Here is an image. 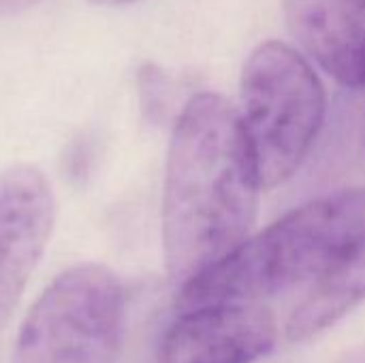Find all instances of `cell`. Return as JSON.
Instances as JSON below:
<instances>
[{
    "instance_id": "4",
    "label": "cell",
    "mask_w": 365,
    "mask_h": 363,
    "mask_svg": "<svg viewBox=\"0 0 365 363\" xmlns=\"http://www.w3.org/2000/svg\"><path fill=\"white\" fill-rule=\"evenodd\" d=\"M126 315L120 278L101 263L58 274L28 312L13 363H113Z\"/></svg>"
},
{
    "instance_id": "6",
    "label": "cell",
    "mask_w": 365,
    "mask_h": 363,
    "mask_svg": "<svg viewBox=\"0 0 365 363\" xmlns=\"http://www.w3.org/2000/svg\"><path fill=\"white\" fill-rule=\"evenodd\" d=\"M263 304H212L180 310L165 332L158 363H255L276 344Z\"/></svg>"
},
{
    "instance_id": "7",
    "label": "cell",
    "mask_w": 365,
    "mask_h": 363,
    "mask_svg": "<svg viewBox=\"0 0 365 363\" xmlns=\"http://www.w3.org/2000/svg\"><path fill=\"white\" fill-rule=\"evenodd\" d=\"M291 36L336 81L365 88V0H282Z\"/></svg>"
},
{
    "instance_id": "9",
    "label": "cell",
    "mask_w": 365,
    "mask_h": 363,
    "mask_svg": "<svg viewBox=\"0 0 365 363\" xmlns=\"http://www.w3.org/2000/svg\"><path fill=\"white\" fill-rule=\"evenodd\" d=\"M139 90H141V105L150 120H160L167 103V79L160 68L145 64L139 73Z\"/></svg>"
},
{
    "instance_id": "2",
    "label": "cell",
    "mask_w": 365,
    "mask_h": 363,
    "mask_svg": "<svg viewBox=\"0 0 365 363\" xmlns=\"http://www.w3.org/2000/svg\"><path fill=\"white\" fill-rule=\"evenodd\" d=\"M365 242V188L312 199L248 237L222 263L178 293V308L263 304L314 285Z\"/></svg>"
},
{
    "instance_id": "3",
    "label": "cell",
    "mask_w": 365,
    "mask_h": 363,
    "mask_svg": "<svg viewBox=\"0 0 365 363\" xmlns=\"http://www.w3.org/2000/svg\"><path fill=\"white\" fill-rule=\"evenodd\" d=\"M240 118L259 186L274 188L314 145L325 120V88L297 49L265 41L244 64Z\"/></svg>"
},
{
    "instance_id": "8",
    "label": "cell",
    "mask_w": 365,
    "mask_h": 363,
    "mask_svg": "<svg viewBox=\"0 0 365 363\" xmlns=\"http://www.w3.org/2000/svg\"><path fill=\"white\" fill-rule=\"evenodd\" d=\"M365 300V242L314 282L287 323V338L304 342L336 325Z\"/></svg>"
},
{
    "instance_id": "1",
    "label": "cell",
    "mask_w": 365,
    "mask_h": 363,
    "mask_svg": "<svg viewBox=\"0 0 365 363\" xmlns=\"http://www.w3.org/2000/svg\"><path fill=\"white\" fill-rule=\"evenodd\" d=\"M259 188L240 111L220 94L192 96L171 133L163 193L165 263L175 293L248 240Z\"/></svg>"
},
{
    "instance_id": "10",
    "label": "cell",
    "mask_w": 365,
    "mask_h": 363,
    "mask_svg": "<svg viewBox=\"0 0 365 363\" xmlns=\"http://www.w3.org/2000/svg\"><path fill=\"white\" fill-rule=\"evenodd\" d=\"M92 4L96 6H122V4H130V2H137V0H90Z\"/></svg>"
},
{
    "instance_id": "5",
    "label": "cell",
    "mask_w": 365,
    "mask_h": 363,
    "mask_svg": "<svg viewBox=\"0 0 365 363\" xmlns=\"http://www.w3.org/2000/svg\"><path fill=\"white\" fill-rule=\"evenodd\" d=\"M53 225V195L34 165L0 173V329L24 293Z\"/></svg>"
}]
</instances>
